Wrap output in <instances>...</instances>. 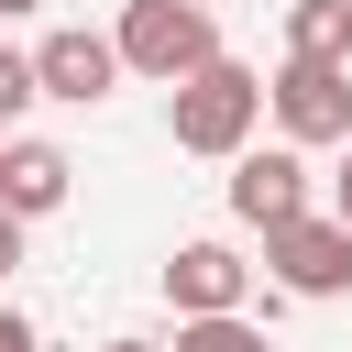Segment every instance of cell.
Instances as JSON below:
<instances>
[{"label":"cell","instance_id":"6da1fadb","mask_svg":"<svg viewBox=\"0 0 352 352\" xmlns=\"http://www.w3.org/2000/svg\"><path fill=\"white\" fill-rule=\"evenodd\" d=\"M253 121H264V77L253 66H209V77H187L176 88V110H165V132H176V154H220V165H242L253 154Z\"/></svg>","mask_w":352,"mask_h":352},{"label":"cell","instance_id":"7a4b0ae2","mask_svg":"<svg viewBox=\"0 0 352 352\" xmlns=\"http://www.w3.org/2000/svg\"><path fill=\"white\" fill-rule=\"evenodd\" d=\"M110 44H121V66H132V77H154V88H187V77H209V66H220V22H209L198 0H132Z\"/></svg>","mask_w":352,"mask_h":352},{"label":"cell","instance_id":"3957f363","mask_svg":"<svg viewBox=\"0 0 352 352\" xmlns=\"http://www.w3.org/2000/svg\"><path fill=\"white\" fill-rule=\"evenodd\" d=\"M264 110L286 121V143H352V66H275L264 77Z\"/></svg>","mask_w":352,"mask_h":352},{"label":"cell","instance_id":"277c9868","mask_svg":"<svg viewBox=\"0 0 352 352\" xmlns=\"http://www.w3.org/2000/svg\"><path fill=\"white\" fill-rule=\"evenodd\" d=\"M264 264H275L286 297H341V286H352V231H341L330 209H308V220L264 231Z\"/></svg>","mask_w":352,"mask_h":352},{"label":"cell","instance_id":"5b68a950","mask_svg":"<svg viewBox=\"0 0 352 352\" xmlns=\"http://www.w3.org/2000/svg\"><path fill=\"white\" fill-rule=\"evenodd\" d=\"M165 297H176V319H242L253 264H242L231 242H176V253H165Z\"/></svg>","mask_w":352,"mask_h":352},{"label":"cell","instance_id":"8992f818","mask_svg":"<svg viewBox=\"0 0 352 352\" xmlns=\"http://www.w3.org/2000/svg\"><path fill=\"white\" fill-rule=\"evenodd\" d=\"M231 220H253V231L308 220V165H297V143H253V154L231 165Z\"/></svg>","mask_w":352,"mask_h":352},{"label":"cell","instance_id":"52a82bcc","mask_svg":"<svg viewBox=\"0 0 352 352\" xmlns=\"http://www.w3.org/2000/svg\"><path fill=\"white\" fill-rule=\"evenodd\" d=\"M33 77H44V99L88 110V99H110V77H121V44L66 22V33H44V44H33Z\"/></svg>","mask_w":352,"mask_h":352},{"label":"cell","instance_id":"ba28073f","mask_svg":"<svg viewBox=\"0 0 352 352\" xmlns=\"http://www.w3.org/2000/svg\"><path fill=\"white\" fill-rule=\"evenodd\" d=\"M66 187H77V165H66L55 143H0V209H11V220L66 209Z\"/></svg>","mask_w":352,"mask_h":352},{"label":"cell","instance_id":"9c48e42d","mask_svg":"<svg viewBox=\"0 0 352 352\" xmlns=\"http://www.w3.org/2000/svg\"><path fill=\"white\" fill-rule=\"evenodd\" d=\"M286 55L297 66H352V0H286Z\"/></svg>","mask_w":352,"mask_h":352},{"label":"cell","instance_id":"30bf717a","mask_svg":"<svg viewBox=\"0 0 352 352\" xmlns=\"http://www.w3.org/2000/svg\"><path fill=\"white\" fill-rule=\"evenodd\" d=\"M176 352H275L253 319H176Z\"/></svg>","mask_w":352,"mask_h":352},{"label":"cell","instance_id":"8fae6325","mask_svg":"<svg viewBox=\"0 0 352 352\" xmlns=\"http://www.w3.org/2000/svg\"><path fill=\"white\" fill-rule=\"evenodd\" d=\"M33 99H44V77H33V55H11V44H0V121H22Z\"/></svg>","mask_w":352,"mask_h":352},{"label":"cell","instance_id":"7c38bea8","mask_svg":"<svg viewBox=\"0 0 352 352\" xmlns=\"http://www.w3.org/2000/svg\"><path fill=\"white\" fill-rule=\"evenodd\" d=\"M0 352H44V330H33L22 308H0Z\"/></svg>","mask_w":352,"mask_h":352},{"label":"cell","instance_id":"4fadbf2b","mask_svg":"<svg viewBox=\"0 0 352 352\" xmlns=\"http://www.w3.org/2000/svg\"><path fill=\"white\" fill-rule=\"evenodd\" d=\"M330 220L352 231V143H341V176H330Z\"/></svg>","mask_w":352,"mask_h":352},{"label":"cell","instance_id":"5bb4252c","mask_svg":"<svg viewBox=\"0 0 352 352\" xmlns=\"http://www.w3.org/2000/svg\"><path fill=\"white\" fill-rule=\"evenodd\" d=\"M11 264H22V220L0 209V286H11Z\"/></svg>","mask_w":352,"mask_h":352},{"label":"cell","instance_id":"9a60e30c","mask_svg":"<svg viewBox=\"0 0 352 352\" xmlns=\"http://www.w3.org/2000/svg\"><path fill=\"white\" fill-rule=\"evenodd\" d=\"M99 352H165V341H99Z\"/></svg>","mask_w":352,"mask_h":352},{"label":"cell","instance_id":"2e32d148","mask_svg":"<svg viewBox=\"0 0 352 352\" xmlns=\"http://www.w3.org/2000/svg\"><path fill=\"white\" fill-rule=\"evenodd\" d=\"M11 11H44V0H0V22H11Z\"/></svg>","mask_w":352,"mask_h":352},{"label":"cell","instance_id":"e0dca14e","mask_svg":"<svg viewBox=\"0 0 352 352\" xmlns=\"http://www.w3.org/2000/svg\"><path fill=\"white\" fill-rule=\"evenodd\" d=\"M198 11H209V0H198Z\"/></svg>","mask_w":352,"mask_h":352}]
</instances>
